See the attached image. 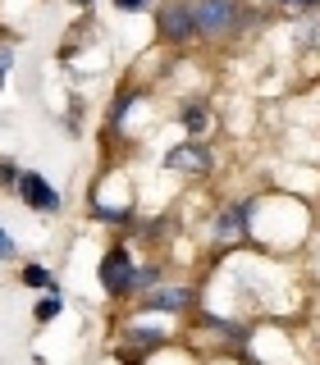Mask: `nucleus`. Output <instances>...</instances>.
Wrapping results in <instances>:
<instances>
[{
    "label": "nucleus",
    "instance_id": "obj_1",
    "mask_svg": "<svg viewBox=\"0 0 320 365\" xmlns=\"http://www.w3.org/2000/svg\"><path fill=\"white\" fill-rule=\"evenodd\" d=\"M238 23H243L238 0H197V28H201V37H234Z\"/></svg>",
    "mask_w": 320,
    "mask_h": 365
},
{
    "label": "nucleus",
    "instance_id": "obj_2",
    "mask_svg": "<svg viewBox=\"0 0 320 365\" xmlns=\"http://www.w3.org/2000/svg\"><path fill=\"white\" fill-rule=\"evenodd\" d=\"M96 279H101V288H106L110 297H119V292H133V279H137V269H133V256L124 247H110L106 256H101V265H96Z\"/></svg>",
    "mask_w": 320,
    "mask_h": 365
},
{
    "label": "nucleus",
    "instance_id": "obj_3",
    "mask_svg": "<svg viewBox=\"0 0 320 365\" xmlns=\"http://www.w3.org/2000/svg\"><path fill=\"white\" fill-rule=\"evenodd\" d=\"M160 37L165 41H188V37H201L197 28V0H169L165 9H160Z\"/></svg>",
    "mask_w": 320,
    "mask_h": 365
},
{
    "label": "nucleus",
    "instance_id": "obj_4",
    "mask_svg": "<svg viewBox=\"0 0 320 365\" xmlns=\"http://www.w3.org/2000/svg\"><path fill=\"white\" fill-rule=\"evenodd\" d=\"M19 197H23V205H28V210H46V215L60 210V192H55L41 174H23V178H19Z\"/></svg>",
    "mask_w": 320,
    "mask_h": 365
},
{
    "label": "nucleus",
    "instance_id": "obj_5",
    "mask_svg": "<svg viewBox=\"0 0 320 365\" xmlns=\"http://www.w3.org/2000/svg\"><path fill=\"white\" fill-rule=\"evenodd\" d=\"M165 165L179 169V174H206V169H211V151H206L201 142H179V146H169Z\"/></svg>",
    "mask_w": 320,
    "mask_h": 365
},
{
    "label": "nucleus",
    "instance_id": "obj_6",
    "mask_svg": "<svg viewBox=\"0 0 320 365\" xmlns=\"http://www.w3.org/2000/svg\"><path fill=\"white\" fill-rule=\"evenodd\" d=\"M197 302L192 297V288H156V292H146V311H169V315H183L188 306Z\"/></svg>",
    "mask_w": 320,
    "mask_h": 365
},
{
    "label": "nucleus",
    "instance_id": "obj_7",
    "mask_svg": "<svg viewBox=\"0 0 320 365\" xmlns=\"http://www.w3.org/2000/svg\"><path fill=\"white\" fill-rule=\"evenodd\" d=\"M247 210H251V205H229L220 220H215V237H220V242L243 237V233H247Z\"/></svg>",
    "mask_w": 320,
    "mask_h": 365
},
{
    "label": "nucleus",
    "instance_id": "obj_8",
    "mask_svg": "<svg viewBox=\"0 0 320 365\" xmlns=\"http://www.w3.org/2000/svg\"><path fill=\"white\" fill-rule=\"evenodd\" d=\"M23 283L37 288V292H60V283H55V274L46 265H23Z\"/></svg>",
    "mask_w": 320,
    "mask_h": 365
},
{
    "label": "nucleus",
    "instance_id": "obj_9",
    "mask_svg": "<svg viewBox=\"0 0 320 365\" xmlns=\"http://www.w3.org/2000/svg\"><path fill=\"white\" fill-rule=\"evenodd\" d=\"M60 311H64L60 292H46V297H37V306H32V319H37V324H41V319H55Z\"/></svg>",
    "mask_w": 320,
    "mask_h": 365
},
{
    "label": "nucleus",
    "instance_id": "obj_10",
    "mask_svg": "<svg viewBox=\"0 0 320 365\" xmlns=\"http://www.w3.org/2000/svg\"><path fill=\"white\" fill-rule=\"evenodd\" d=\"M179 123H183L188 133H201V128H206V106H183Z\"/></svg>",
    "mask_w": 320,
    "mask_h": 365
},
{
    "label": "nucleus",
    "instance_id": "obj_11",
    "mask_svg": "<svg viewBox=\"0 0 320 365\" xmlns=\"http://www.w3.org/2000/svg\"><path fill=\"white\" fill-rule=\"evenodd\" d=\"M137 347H160V342H165V334H160V329H142V324H133V334H129Z\"/></svg>",
    "mask_w": 320,
    "mask_h": 365
},
{
    "label": "nucleus",
    "instance_id": "obj_12",
    "mask_svg": "<svg viewBox=\"0 0 320 365\" xmlns=\"http://www.w3.org/2000/svg\"><path fill=\"white\" fill-rule=\"evenodd\" d=\"M133 101H137V91H129V96H119V101H114V110H110V123H114V128H119V123L129 119V106H133Z\"/></svg>",
    "mask_w": 320,
    "mask_h": 365
},
{
    "label": "nucleus",
    "instance_id": "obj_13",
    "mask_svg": "<svg viewBox=\"0 0 320 365\" xmlns=\"http://www.w3.org/2000/svg\"><path fill=\"white\" fill-rule=\"evenodd\" d=\"M19 178H23L19 169L9 165V160H0V187H14V192H19Z\"/></svg>",
    "mask_w": 320,
    "mask_h": 365
},
{
    "label": "nucleus",
    "instance_id": "obj_14",
    "mask_svg": "<svg viewBox=\"0 0 320 365\" xmlns=\"http://www.w3.org/2000/svg\"><path fill=\"white\" fill-rule=\"evenodd\" d=\"M114 9H119V14H142L146 5H151V0H110Z\"/></svg>",
    "mask_w": 320,
    "mask_h": 365
},
{
    "label": "nucleus",
    "instance_id": "obj_15",
    "mask_svg": "<svg viewBox=\"0 0 320 365\" xmlns=\"http://www.w3.org/2000/svg\"><path fill=\"white\" fill-rule=\"evenodd\" d=\"M14 256H19V242L5 233V228H0V260H14Z\"/></svg>",
    "mask_w": 320,
    "mask_h": 365
},
{
    "label": "nucleus",
    "instance_id": "obj_16",
    "mask_svg": "<svg viewBox=\"0 0 320 365\" xmlns=\"http://www.w3.org/2000/svg\"><path fill=\"white\" fill-rule=\"evenodd\" d=\"M9 68H14V51H9V46H5V51H0V87H5Z\"/></svg>",
    "mask_w": 320,
    "mask_h": 365
},
{
    "label": "nucleus",
    "instance_id": "obj_17",
    "mask_svg": "<svg viewBox=\"0 0 320 365\" xmlns=\"http://www.w3.org/2000/svg\"><path fill=\"white\" fill-rule=\"evenodd\" d=\"M302 37H306V41H316V46H320V19H311V23H306V32H302Z\"/></svg>",
    "mask_w": 320,
    "mask_h": 365
},
{
    "label": "nucleus",
    "instance_id": "obj_18",
    "mask_svg": "<svg viewBox=\"0 0 320 365\" xmlns=\"http://www.w3.org/2000/svg\"><path fill=\"white\" fill-rule=\"evenodd\" d=\"M293 5H297V9H316L320 0H293Z\"/></svg>",
    "mask_w": 320,
    "mask_h": 365
},
{
    "label": "nucleus",
    "instance_id": "obj_19",
    "mask_svg": "<svg viewBox=\"0 0 320 365\" xmlns=\"http://www.w3.org/2000/svg\"><path fill=\"white\" fill-rule=\"evenodd\" d=\"M74 5H91V0H74Z\"/></svg>",
    "mask_w": 320,
    "mask_h": 365
},
{
    "label": "nucleus",
    "instance_id": "obj_20",
    "mask_svg": "<svg viewBox=\"0 0 320 365\" xmlns=\"http://www.w3.org/2000/svg\"><path fill=\"white\" fill-rule=\"evenodd\" d=\"M284 5H293V0H284Z\"/></svg>",
    "mask_w": 320,
    "mask_h": 365
}]
</instances>
